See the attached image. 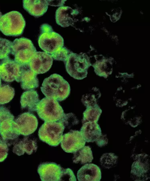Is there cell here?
<instances>
[{
	"instance_id": "6da1fadb",
	"label": "cell",
	"mask_w": 150,
	"mask_h": 181,
	"mask_svg": "<svg viewBox=\"0 0 150 181\" xmlns=\"http://www.w3.org/2000/svg\"><path fill=\"white\" fill-rule=\"evenodd\" d=\"M40 88L46 97L58 101L64 100L67 98L71 90L68 83L62 76L56 73L45 78Z\"/></svg>"
},
{
	"instance_id": "7a4b0ae2",
	"label": "cell",
	"mask_w": 150,
	"mask_h": 181,
	"mask_svg": "<svg viewBox=\"0 0 150 181\" xmlns=\"http://www.w3.org/2000/svg\"><path fill=\"white\" fill-rule=\"evenodd\" d=\"M38 39L40 48L44 52L51 55L64 47L63 37L53 31L52 27L47 24H42Z\"/></svg>"
},
{
	"instance_id": "3957f363",
	"label": "cell",
	"mask_w": 150,
	"mask_h": 181,
	"mask_svg": "<svg viewBox=\"0 0 150 181\" xmlns=\"http://www.w3.org/2000/svg\"><path fill=\"white\" fill-rule=\"evenodd\" d=\"M25 22L19 11H13L2 15L0 19V31L4 35L18 36L23 33Z\"/></svg>"
},
{
	"instance_id": "277c9868",
	"label": "cell",
	"mask_w": 150,
	"mask_h": 181,
	"mask_svg": "<svg viewBox=\"0 0 150 181\" xmlns=\"http://www.w3.org/2000/svg\"><path fill=\"white\" fill-rule=\"evenodd\" d=\"M67 73L72 77L81 80L86 78L87 70L91 65L88 57L84 53L71 51L64 63Z\"/></svg>"
},
{
	"instance_id": "5b68a950",
	"label": "cell",
	"mask_w": 150,
	"mask_h": 181,
	"mask_svg": "<svg viewBox=\"0 0 150 181\" xmlns=\"http://www.w3.org/2000/svg\"><path fill=\"white\" fill-rule=\"evenodd\" d=\"M36 111L39 117L45 122L58 121L64 113L57 101L46 97L40 101Z\"/></svg>"
},
{
	"instance_id": "8992f818",
	"label": "cell",
	"mask_w": 150,
	"mask_h": 181,
	"mask_svg": "<svg viewBox=\"0 0 150 181\" xmlns=\"http://www.w3.org/2000/svg\"><path fill=\"white\" fill-rule=\"evenodd\" d=\"M65 129L59 121L45 122L40 128L38 135L40 139L50 146L56 147L61 142Z\"/></svg>"
},
{
	"instance_id": "52a82bcc",
	"label": "cell",
	"mask_w": 150,
	"mask_h": 181,
	"mask_svg": "<svg viewBox=\"0 0 150 181\" xmlns=\"http://www.w3.org/2000/svg\"><path fill=\"white\" fill-rule=\"evenodd\" d=\"M37 51L31 41L28 38H16L12 42L11 53L14 56V60L21 65L28 63Z\"/></svg>"
},
{
	"instance_id": "ba28073f",
	"label": "cell",
	"mask_w": 150,
	"mask_h": 181,
	"mask_svg": "<svg viewBox=\"0 0 150 181\" xmlns=\"http://www.w3.org/2000/svg\"><path fill=\"white\" fill-rule=\"evenodd\" d=\"M86 142L80 131L71 130L63 135L60 143L65 152L72 153L84 146Z\"/></svg>"
},
{
	"instance_id": "9c48e42d",
	"label": "cell",
	"mask_w": 150,
	"mask_h": 181,
	"mask_svg": "<svg viewBox=\"0 0 150 181\" xmlns=\"http://www.w3.org/2000/svg\"><path fill=\"white\" fill-rule=\"evenodd\" d=\"M0 142L9 146L15 144L20 135L13 119H10L0 123Z\"/></svg>"
},
{
	"instance_id": "30bf717a",
	"label": "cell",
	"mask_w": 150,
	"mask_h": 181,
	"mask_svg": "<svg viewBox=\"0 0 150 181\" xmlns=\"http://www.w3.org/2000/svg\"><path fill=\"white\" fill-rule=\"evenodd\" d=\"M53 59L50 55L44 52L37 51L31 59L29 64L31 69L37 74L45 73L52 64Z\"/></svg>"
},
{
	"instance_id": "8fae6325",
	"label": "cell",
	"mask_w": 150,
	"mask_h": 181,
	"mask_svg": "<svg viewBox=\"0 0 150 181\" xmlns=\"http://www.w3.org/2000/svg\"><path fill=\"white\" fill-rule=\"evenodd\" d=\"M148 155L139 154L135 157L136 160L132 164L131 176L134 180L144 181L149 178V165Z\"/></svg>"
},
{
	"instance_id": "7c38bea8",
	"label": "cell",
	"mask_w": 150,
	"mask_h": 181,
	"mask_svg": "<svg viewBox=\"0 0 150 181\" xmlns=\"http://www.w3.org/2000/svg\"><path fill=\"white\" fill-rule=\"evenodd\" d=\"M21 65L9 57L0 62V77L4 81L10 82L18 78Z\"/></svg>"
},
{
	"instance_id": "4fadbf2b",
	"label": "cell",
	"mask_w": 150,
	"mask_h": 181,
	"mask_svg": "<svg viewBox=\"0 0 150 181\" xmlns=\"http://www.w3.org/2000/svg\"><path fill=\"white\" fill-rule=\"evenodd\" d=\"M20 134L27 136L31 134L37 129L38 120L34 114L30 112L21 114L15 121Z\"/></svg>"
},
{
	"instance_id": "5bb4252c",
	"label": "cell",
	"mask_w": 150,
	"mask_h": 181,
	"mask_svg": "<svg viewBox=\"0 0 150 181\" xmlns=\"http://www.w3.org/2000/svg\"><path fill=\"white\" fill-rule=\"evenodd\" d=\"M19 76L16 81L20 82L22 89L28 90H34L39 86L37 74L30 68L29 63L21 65Z\"/></svg>"
},
{
	"instance_id": "9a60e30c",
	"label": "cell",
	"mask_w": 150,
	"mask_h": 181,
	"mask_svg": "<svg viewBox=\"0 0 150 181\" xmlns=\"http://www.w3.org/2000/svg\"><path fill=\"white\" fill-rule=\"evenodd\" d=\"M63 168L53 162H45L40 164L38 172L42 181H59Z\"/></svg>"
},
{
	"instance_id": "2e32d148",
	"label": "cell",
	"mask_w": 150,
	"mask_h": 181,
	"mask_svg": "<svg viewBox=\"0 0 150 181\" xmlns=\"http://www.w3.org/2000/svg\"><path fill=\"white\" fill-rule=\"evenodd\" d=\"M76 9L67 6H60L56 11L55 17L56 23L63 27L74 24L75 18L78 14Z\"/></svg>"
},
{
	"instance_id": "e0dca14e",
	"label": "cell",
	"mask_w": 150,
	"mask_h": 181,
	"mask_svg": "<svg viewBox=\"0 0 150 181\" xmlns=\"http://www.w3.org/2000/svg\"><path fill=\"white\" fill-rule=\"evenodd\" d=\"M77 177L79 181H99L101 178V173L97 165L87 163L78 171Z\"/></svg>"
},
{
	"instance_id": "ac0fdd59",
	"label": "cell",
	"mask_w": 150,
	"mask_h": 181,
	"mask_svg": "<svg viewBox=\"0 0 150 181\" xmlns=\"http://www.w3.org/2000/svg\"><path fill=\"white\" fill-rule=\"evenodd\" d=\"M37 149L36 139L34 137L28 136L15 144L13 152L20 156L23 155L25 152L28 155L31 154L35 152Z\"/></svg>"
},
{
	"instance_id": "d6986e66",
	"label": "cell",
	"mask_w": 150,
	"mask_h": 181,
	"mask_svg": "<svg viewBox=\"0 0 150 181\" xmlns=\"http://www.w3.org/2000/svg\"><path fill=\"white\" fill-rule=\"evenodd\" d=\"M48 5L46 0L23 1L24 9L30 15L37 17L42 16L46 12Z\"/></svg>"
},
{
	"instance_id": "ffe728a7",
	"label": "cell",
	"mask_w": 150,
	"mask_h": 181,
	"mask_svg": "<svg viewBox=\"0 0 150 181\" xmlns=\"http://www.w3.org/2000/svg\"><path fill=\"white\" fill-rule=\"evenodd\" d=\"M80 132L87 142H93L102 134L99 125L96 122H87L83 124Z\"/></svg>"
},
{
	"instance_id": "44dd1931",
	"label": "cell",
	"mask_w": 150,
	"mask_h": 181,
	"mask_svg": "<svg viewBox=\"0 0 150 181\" xmlns=\"http://www.w3.org/2000/svg\"><path fill=\"white\" fill-rule=\"evenodd\" d=\"M39 95L34 90L24 92L21 96L20 103L21 108L27 110L29 112L36 111L37 106L40 102Z\"/></svg>"
},
{
	"instance_id": "7402d4cb",
	"label": "cell",
	"mask_w": 150,
	"mask_h": 181,
	"mask_svg": "<svg viewBox=\"0 0 150 181\" xmlns=\"http://www.w3.org/2000/svg\"><path fill=\"white\" fill-rule=\"evenodd\" d=\"M72 159L75 163L84 164L91 162L93 157L91 148L89 146H84L74 152Z\"/></svg>"
},
{
	"instance_id": "603a6c76",
	"label": "cell",
	"mask_w": 150,
	"mask_h": 181,
	"mask_svg": "<svg viewBox=\"0 0 150 181\" xmlns=\"http://www.w3.org/2000/svg\"><path fill=\"white\" fill-rule=\"evenodd\" d=\"M86 108L83 113L82 124L87 122L97 123L101 113V110L96 106Z\"/></svg>"
},
{
	"instance_id": "cb8c5ba5",
	"label": "cell",
	"mask_w": 150,
	"mask_h": 181,
	"mask_svg": "<svg viewBox=\"0 0 150 181\" xmlns=\"http://www.w3.org/2000/svg\"><path fill=\"white\" fill-rule=\"evenodd\" d=\"M15 95L14 89L8 84L0 85V104L9 102L13 98Z\"/></svg>"
},
{
	"instance_id": "d4e9b609",
	"label": "cell",
	"mask_w": 150,
	"mask_h": 181,
	"mask_svg": "<svg viewBox=\"0 0 150 181\" xmlns=\"http://www.w3.org/2000/svg\"><path fill=\"white\" fill-rule=\"evenodd\" d=\"M106 61H103L94 65L95 71L98 75L106 78L112 72L110 64Z\"/></svg>"
},
{
	"instance_id": "484cf974",
	"label": "cell",
	"mask_w": 150,
	"mask_h": 181,
	"mask_svg": "<svg viewBox=\"0 0 150 181\" xmlns=\"http://www.w3.org/2000/svg\"><path fill=\"white\" fill-rule=\"evenodd\" d=\"M118 158V157L113 153H104L100 159L101 165L106 169L113 167L116 164Z\"/></svg>"
},
{
	"instance_id": "4316f807",
	"label": "cell",
	"mask_w": 150,
	"mask_h": 181,
	"mask_svg": "<svg viewBox=\"0 0 150 181\" xmlns=\"http://www.w3.org/2000/svg\"><path fill=\"white\" fill-rule=\"evenodd\" d=\"M12 42L0 37V60L9 57L11 53Z\"/></svg>"
},
{
	"instance_id": "83f0119b",
	"label": "cell",
	"mask_w": 150,
	"mask_h": 181,
	"mask_svg": "<svg viewBox=\"0 0 150 181\" xmlns=\"http://www.w3.org/2000/svg\"><path fill=\"white\" fill-rule=\"evenodd\" d=\"M66 127L69 129L74 125L78 124L79 121L76 116L72 113H64L61 118L58 121Z\"/></svg>"
},
{
	"instance_id": "f1b7e54d",
	"label": "cell",
	"mask_w": 150,
	"mask_h": 181,
	"mask_svg": "<svg viewBox=\"0 0 150 181\" xmlns=\"http://www.w3.org/2000/svg\"><path fill=\"white\" fill-rule=\"evenodd\" d=\"M71 51L65 47H63L51 55L53 59L63 61L64 63Z\"/></svg>"
},
{
	"instance_id": "f546056e",
	"label": "cell",
	"mask_w": 150,
	"mask_h": 181,
	"mask_svg": "<svg viewBox=\"0 0 150 181\" xmlns=\"http://www.w3.org/2000/svg\"><path fill=\"white\" fill-rule=\"evenodd\" d=\"M96 100L94 94H87L83 96L81 101L86 108L96 106Z\"/></svg>"
},
{
	"instance_id": "4dcf8cb0",
	"label": "cell",
	"mask_w": 150,
	"mask_h": 181,
	"mask_svg": "<svg viewBox=\"0 0 150 181\" xmlns=\"http://www.w3.org/2000/svg\"><path fill=\"white\" fill-rule=\"evenodd\" d=\"M76 181L72 171L70 168L62 169L59 181Z\"/></svg>"
},
{
	"instance_id": "1f68e13d",
	"label": "cell",
	"mask_w": 150,
	"mask_h": 181,
	"mask_svg": "<svg viewBox=\"0 0 150 181\" xmlns=\"http://www.w3.org/2000/svg\"><path fill=\"white\" fill-rule=\"evenodd\" d=\"M8 146L6 143L0 142V162L4 161L6 158L8 151Z\"/></svg>"
},
{
	"instance_id": "d6a6232c",
	"label": "cell",
	"mask_w": 150,
	"mask_h": 181,
	"mask_svg": "<svg viewBox=\"0 0 150 181\" xmlns=\"http://www.w3.org/2000/svg\"><path fill=\"white\" fill-rule=\"evenodd\" d=\"M95 141L98 146L101 147L105 146L108 143V139L106 135L102 134Z\"/></svg>"
},
{
	"instance_id": "836d02e7",
	"label": "cell",
	"mask_w": 150,
	"mask_h": 181,
	"mask_svg": "<svg viewBox=\"0 0 150 181\" xmlns=\"http://www.w3.org/2000/svg\"><path fill=\"white\" fill-rule=\"evenodd\" d=\"M66 0H46L48 5L54 6H62Z\"/></svg>"
},
{
	"instance_id": "e575fe53",
	"label": "cell",
	"mask_w": 150,
	"mask_h": 181,
	"mask_svg": "<svg viewBox=\"0 0 150 181\" xmlns=\"http://www.w3.org/2000/svg\"><path fill=\"white\" fill-rule=\"evenodd\" d=\"M2 13L0 11V19L1 18V17L2 16Z\"/></svg>"
},
{
	"instance_id": "d590c367",
	"label": "cell",
	"mask_w": 150,
	"mask_h": 181,
	"mask_svg": "<svg viewBox=\"0 0 150 181\" xmlns=\"http://www.w3.org/2000/svg\"><path fill=\"white\" fill-rule=\"evenodd\" d=\"M1 78L0 77V85L1 84Z\"/></svg>"
}]
</instances>
